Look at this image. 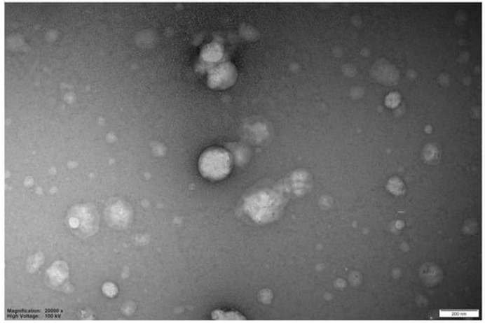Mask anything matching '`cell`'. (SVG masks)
<instances>
[{
	"label": "cell",
	"instance_id": "cell-1",
	"mask_svg": "<svg viewBox=\"0 0 485 323\" xmlns=\"http://www.w3.org/2000/svg\"><path fill=\"white\" fill-rule=\"evenodd\" d=\"M69 229L76 236L87 238L97 233L99 216L94 206L83 203L71 207L67 216Z\"/></svg>",
	"mask_w": 485,
	"mask_h": 323
},
{
	"label": "cell",
	"instance_id": "cell-5",
	"mask_svg": "<svg viewBox=\"0 0 485 323\" xmlns=\"http://www.w3.org/2000/svg\"><path fill=\"white\" fill-rule=\"evenodd\" d=\"M387 103L390 106H395L399 103V95L397 94H389L387 98Z\"/></svg>",
	"mask_w": 485,
	"mask_h": 323
},
{
	"label": "cell",
	"instance_id": "cell-3",
	"mask_svg": "<svg viewBox=\"0 0 485 323\" xmlns=\"http://www.w3.org/2000/svg\"><path fill=\"white\" fill-rule=\"evenodd\" d=\"M132 213L128 203L115 200L105 210V219L115 229H126L131 224Z\"/></svg>",
	"mask_w": 485,
	"mask_h": 323
},
{
	"label": "cell",
	"instance_id": "cell-4",
	"mask_svg": "<svg viewBox=\"0 0 485 323\" xmlns=\"http://www.w3.org/2000/svg\"><path fill=\"white\" fill-rule=\"evenodd\" d=\"M104 294L108 296V297H114L115 294H117V287L111 283H106L102 288Z\"/></svg>",
	"mask_w": 485,
	"mask_h": 323
},
{
	"label": "cell",
	"instance_id": "cell-2",
	"mask_svg": "<svg viewBox=\"0 0 485 323\" xmlns=\"http://www.w3.org/2000/svg\"><path fill=\"white\" fill-rule=\"evenodd\" d=\"M199 169L205 178L217 181L228 175L231 169L230 154L223 148L207 149L199 159Z\"/></svg>",
	"mask_w": 485,
	"mask_h": 323
}]
</instances>
